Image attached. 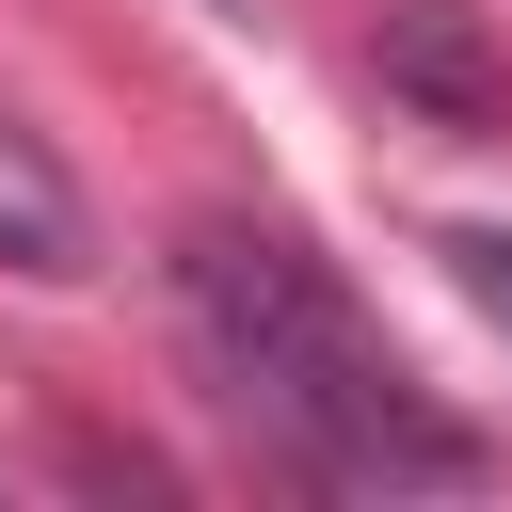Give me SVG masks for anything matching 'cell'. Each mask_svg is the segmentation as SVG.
<instances>
[{
    "mask_svg": "<svg viewBox=\"0 0 512 512\" xmlns=\"http://www.w3.org/2000/svg\"><path fill=\"white\" fill-rule=\"evenodd\" d=\"M432 256H448V272H464V304H480V320L512 336V240H496V224H448Z\"/></svg>",
    "mask_w": 512,
    "mask_h": 512,
    "instance_id": "obj_4",
    "label": "cell"
},
{
    "mask_svg": "<svg viewBox=\"0 0 512 512\" xmlns=\"http://www.w3.org/2000/svg\"><path fill=\"white\" fill-rule=\"evenodd\" d=\"M160 288H176V352L208 368V400H224L272 464H304L320 496H464V480L496 464V448L352 320V288H336L288 224L192 208L176 256H160Z\"/></svg>",
    "mask_w": 512,
    "mask_h": 512,
    "instance_id": "obj_1",
    "label": "cell"
},
{
    "mask_svg": "<svg viewBox=\"0 0 512 512\" xmlns=\"http://www.w3.org/2000/svg\"><path fill=\"white\" fill-rule=\"evenodd\" d=\"M0 272H32V288H80V272H96V208H80V176H64L48 128H16V112H0Z\"/></svg>",
    "mask_w": 512,
    "mask_h": 512,
    "instance_id": "obj_3",
    "label": "cell"
},
{
    "mask_svg": "<svg viewBox=\"0 0 512 512\" xmlns=\"http://www.w3.org/2000/svg\"><path fill=\"white\" fill-rule=\"evenodd\" d=\"M368 64H384V96H416L432 128H512V64L480 48L464 0H384V16H368Z\"/></svg>",
    "mask_w": 512,
    "mask_h": 512,
    "instance_id": "obj_2",
    "label": "cell"
}]
</instances>
